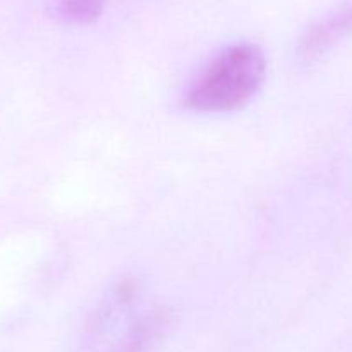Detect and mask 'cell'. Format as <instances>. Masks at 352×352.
I'll return each instance as SVG.
<instances>
[{
  "instance_id": "1",
  "label": "cell",
  "mask_w": 352,
  "mask_h": 352,
  "mask_svg": "<svg viewBox=\"0 0 352 352\" xmlns=\"http://www.w3.org/2000/svg\"><path fill=\"white\" fill-rule=\"evenodd\" d=\"M267 72V58L253 43H236L217 54L186 91V105L196 112H230L246 105Z\"/></svg>"
},
{
  "instance_id": "2",
  "label": "cell",
  "mask_w": 352,
  "mask_h": 352,
  "mask_svg": "<svg viewBox=\"0 0 352 352\" xmlns=\"http://www.w3.org/2000/svg\"><path fill=\"white\" fill-rule=\"evenodd\" d=\"M349 33H352V0H344L305 31L298 52L306 62L316 60Z\"/></svg>"
},
{
  "instance_id": "3",
  "label": "cell",
  "mask_w": 352,
  "mask_h": 352,
  "mask_svg": "<svg viewBox=\"0 0 352 352\" xmlns=\"http://www.w3.org/2000/svg\"><path fill=\"white\" fill-rule=\"evenodd\" d=\"M50 7L60 19L85 24L102 14L105 0H50Z\"/></svg>"
}]
</instances>
